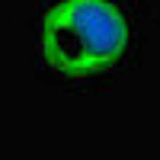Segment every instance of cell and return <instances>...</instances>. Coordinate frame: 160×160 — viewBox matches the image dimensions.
<instances>
[{"label": "cell", "instance_id": "obj_1", "mask_svg": "<svg viewBox=\"0 0 160 160\" xmlns=\"http://www.w3.org/2000/svg\"><path fill=\"white\" fill-rule=\"evenodd\" d=\"M128 22L112 0H58L42 16V58L68 77H90L125 55Z\"/></svg>", "mask_w": 160, "mask_h": 160}]
</instances>
